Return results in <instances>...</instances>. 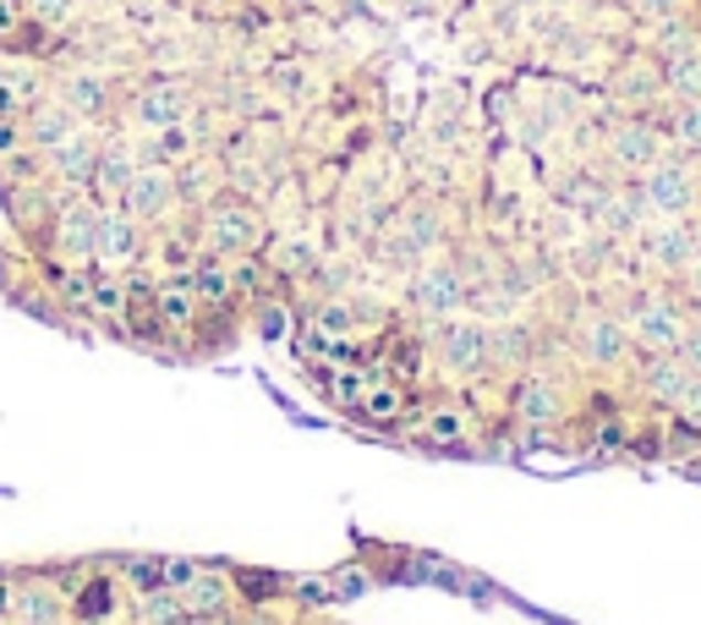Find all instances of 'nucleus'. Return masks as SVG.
<instances>
[{
    "label": "nucleus",
    "instance_id": "obj_1",
    "mask_svg": "<svg viewBox=\"0 0 701 625\" xmlns=\"http://www.w3.org/2000/svg\"><path fill=\"white\" fill-rule=\"evenodd\" d=\"M625 329H630V340H636V346H647L652 357H663V351H675V346L686 340V329H691V324H686V312L675 308L669 297H658V292H652V297L636 308V318H630Z\"/></svg>",
    "mask_w": 701,
    "mask_h": 625
},
{
    "label": "nucleus",
    "instance_id": "obj_2",
    "mask_svg": "<svg viewBox=\"0 0 701 625\" xmlns=\"http://www.w3.org/2000/svg\"><path fill=\"white\" fill-rule=\"evenodd\" d=\"M138 253H142L138 220H132L127 209H105V214L94 220V264H105V269H132Z\"/></svg>",
    "mask_w": 701,
    "mask_h": 625
},
{
    "label": "nucleus",
    "instance_id": "obj_3",
    "mask_svg": "<svg viewBox=\"0 0 701 625\" xmlns=\"http://www.w3.org/2000/svg\"><path fill=\"white\" fill-rule=\"evenodd\" d=\"M641 198H647L658 214L680 220V214L697 203V176H691V165H680V159H663V165H652V170H647V187H641Z\"/></svg>",
    "mask_w": 701,
    "mask_h": 625
},
{
    "label": "nucleus",
    "instance_id": "obj_4",
    "mask_svg": "<svg viewBox=\"0 0 701 625\" xmlns=\"http://www.w3.org/2000/svg\"><path fill=\"white\" fill-rule=\"evenodd\" d=\"M176 203V176L164 170V165H153V170H132V181H127V192H121V209L132 214V220H159L164 209Z\"/></svg>",
    "mask_w": 701,
    "mask_h": 625
},
{
    "label": "nucleus",
    "instance_id": "obj_5",
    "mask_svg": "<svg viewBox=\"0 0 701 625\" xmlns=\"http://www.w3.org/2000/svg\"><path fill=\"white\" fill-rule=\"evenodd\" d=\"M438 357H444L455 373H477V368H488V329L471 324V318H444Z\"/></svg>",
    "mask_w": 701,
    "mask_h": 625
},
{
    "label": "nucleus",
    "instance_id": "obj_6",
    "mask_svg": "<svg viewBox=\"0 0 701 625\" xmlns=\"http://www.w3.org/2000/svg\"><path fill=\"white\" fill-rule=\"evenodd\" d=\"M209 242H214V253H253V247L264 242V225H258L253 209L220 203V209L209 214Z\"/></svg>",
    "mask_w": 701,
    "mask_h": 625
},
{
    "label": "nucleus",
    "instance_id": "obj_7",
    "mask_svg": "<svg viewBox=\"0 0 701 625\" xmlns=\"http://www.w3.org/2000/svg\"><path fill=\"white\" fill-rule=\"evenodd\" d=\"M94 209L88 203H66L61 214H55V258H66L72 269H83V264H94Z\"/></svg>",
    "mask_w": 701,
    "mask_h": 625
},
{
    "label": "nucleus",
    "instance_id": "obj_8",
    "mask_svg": "<svg viewBox=\"0 0 701 625\" xmlns=\"http://www.w3.org/2000/svg\"><path fill=\"white\" fill-rule=\"evenodd\" d=\"M198 292H192V280H159L153 286V324L159 329H170V335H187L192 324H198Z\"/></svg>",
    "mask_w": 701,
    "mask_h": 625
},
{
    "label": "nucleus",
    "instance_id": "obj_9",
    "mask_svg": "<svg viewBox=\"0 0 701 625\" xmlns=\"http://www.w3.org/2000/svg\"><path fill=\"white\" fill-rule=\"evenodd\" d=\"M581 346H586V357L597 362V368H619L625 357H630V329H625V318H608V312H597V318H586V335H581Z\"/></svg>",
    "mask_w": 701,
    "mask_h": 625
},
{
    "label": "nucleus",
    "instance_id": "obj_10",
    "mask_svg": "<svg viewBox=\"0 0 701 625\" xmlns=\"http://www.w3.org/2000/svg\"><path fill=\"white\" fill-rule=\"evenodd\" d=\"M516 417L532 423V428H549V423L560 417V384H554L549 373H527V379L516 384Z\"/></svg>",
    "mask_w": 701,
    "mask_h": 625
},
{
    "label": "nucleus",
    "instance_id": "obj_11",
    "mask_svg": "<svg viewBox=\"0 0 701 625\" xmlns=\"http://www.w3.org/2000/svg\"><path fill=\"white\" fill-rule=\"evenodd\" d=\"M6 615H11V625H61V598L39 582H11Z\"/></svg>",
    "mask_w": 701,
    "mask_h": 625
},
{
    "label": "nucleus",
    "instance_id": "obj_12",
    "mask_svg": "<svg viewBox=\"0 0 701 625\" xmlns=\"http://www.w3.org/2000/svg\"><path fill=\"white\" fill-rule=\"evenodd\" d=\"M357 412H362V417H373L379 428H395V423L406 417V390L373 368V373H368V390H362V401H357Z\"/></svg>",
    "mask_w": 701,
    "mask_h": 625
},
{
    "label": "nucleus",
    "instance_id": "obj_13",
    "mask_svg": "<svg viewBox=\"0 0 701 625\" xmlns=\"http://www.w3.org/2000/svg\"><path fill=\"white\" fill-rule=\"evenodd\" d=\"M176 593H181V610L198 615V621H214V615H225V604H231V582L214 576V571H203V565H198V576L181 582Z\"/></svg>",
    "mask_w": 701,
    "mask_h": 625
},
{
    "label": "nucleus",
    "instance_id": "obj_14",
    "mask_svg": "<svg viewBox=\"0 0 701 625\" xmlns=\"http://www.w3.org/2000/svg\"><path fill=\"white\" fill-rule=\"evenodd\" d=\"M88 312L110 324L127 318V269H105V264L88 269Z\"/></svg>",
    "mask_w": 701,
    "mask_h": 625
},
{
    "label": "nucleus",
    "instance_id": "obj_15",
    "mask_svg": "<svg viewBox=\"0 0 701 625\" xmlns=\"http://www.w3.org/2000/svg\"><path fill=\"white\" fill-rule=\"evenodd\" d=\"M412 297H417L422 312L449 318V312H460V275H455V269H427V275H417Z\"/></svg>",
    "mask_w": 701,
    "mask_h": 625
},
{
    "label": "nucleus",
    "instance_id": "obj_16",
    "mask_svg": "<svg viewBox=\"0 0 701 625\" xmlns=\"http://www.w3.org/2000/svg\"><path fill=\"white\" fill-rule=\"evenodd\" d=\"M691 379H697V373H691V368H686V362H680L675 351L652 357V362H647V373H641L647 395H652V401H663V406H675V401L686 395V384H691Z\"/></svg>",
    "mask_w": 701,
    "mask_h": 625
},
{
    "label": "nucleus",
    "instance_id": "obj_17",
    "mask_svg": "<svg viewBox=\"0 0 701 625\" xmlns=\"http://www.w3.org/2000/svg\"><path fill=\"white\" fill-rule=\"evenodd\" d=\"M647 247H652V258H658L663 269H686V264L697 258V231H691L686 220H669V225H658V231L647 236Z\"/></svg>",
    "mask_w": 701,
    "mask_h": 625
},
{
    "label": "nucleus",
    "instance_id": "obj_18",
    "mask_svg": "<svg viewBox=\"0 0 701 625\" xmlns=\"http://www.w3.org/2000/svg\"><path fill=\"white\" fill-rule=\"evenodd\" d=\"M187 280H192V292H198V303L203 308H231L242 292H236V275L225 269V264H214V258H203V264H192L187 269Z\"/></svg>",
    "mask_w": 701,
    "mask_h": 625
},
{
    "label": "nucleus",
    "instance_id": "obj_19",
    "mask_svg": "<svg viewBox=\"0 0 701 625\" xmlns=\"http://www.w3.org/2000/svg\"><path fill=\"white\" fill-rule=\"evenodd\" d=\"M181 116H187V94H181L176 83H159V88H148V94L138 99V121L142 127H153V133L181 127Z\"/></svg>",
    "mask_w": 701,
    "mask_h": 625
},
{
    "label": "nucleus",
    "instance_id": "obj_20",
    "mask_svg": "<svg viewBox=\"0 0 701 625\" xmlns=\"http://www.w3.org/2000/svg\"><path fill=\"white\" fill-rule=\"evenodd\" d=\"M417 434L433 445V451H460V445H466V412L444 401V406H433V412L422 417Z\"/></svg>",
    "mask_w": 701,
    "mask_h": 625
},
{
    "label": "nucleus",
    "instance_id": "obj_21",
    "mask_svg": "<svg viewBox=\"0 0 701 625\" xmlns=\"http://www.w3.org/2000/svg\"><path fill=\"white\" fill-rule=\"evenodd\" d=\"M72 133H77V116L66 105H39L28 116V144H39V149H61Z\"/></svg>",
    "mask_w": 701,
    "mask_h": 625
},
{
    "label": "nucleus",
    "instance_id": "obj_22",
    "mask_svg": "<svg viewBox=\"0 0 701 625\" xmlns=\"http://www.w3.org/2000/svg\"><path fill=\"white\" fill-rule=\"evenodd\" d=\"M614 159H619V165H652V159H658V138H652V127H647V121L619 127V133H614Z\"/></svg>",
    "mask_w": 701,
    "mask_h": 625
},
{
    "label": "nucleus",
    "instance_id": "obj_23",
    "mask_svg": "<svg viewBox=\"0 0 701 625\" xmlns=\"http://www.w3.org/2000/svg\"><path fill=\"white\" fill-rule=\"evenodd\" d=\"M61 94H66L61 105H66L72 116H94V110L105 105V77H99V72H72Z\"/></svg>",
    "mask_w": 701,
    "mask_h": 625
},
{
    "label": "nucleus",
    "instance_id": "obj_24",
    "mask_svg": "<svg viewBox=\"0 0 701 625\" xmlns=\"http://www.w3.org/2000/svg\"><path fill=\"white\" fill-rule=\"evenodd\" d=\"M132 170H138V159L127 155V149H110V155L94 159V176H88V181H94L99 192L121 198V192H127V181H132Z\"/></svg>",
    "mask_w": 701,
    "mask_h": 625
},
{
    "label": "nucleus",
    "instance_id": "obj_25",
    "mask_svg": "<svg viewBox=\"0 0 701 625\" xmlns=\"http://www.w3.org/2000/svg\"><path fill=\"white\" fill-rule=\"evenodd\" d=\"M55 155V170L61 176H72V181H88L94 176V159H99V149H94V138H83V133H72L61 149H50Z\"/></svg>",
    "mask_w": 701,
    "mask_h": 625
},
{
    "label": "nucleus",
    "instance_id": "obj_26",
    "mask_svg": "<svg viewBox=\"0 0 701 625\" xmlns=\"http://www.w3.org/2000/svg\"><path fill=\"white\" fill-rule=\"evenodd\" d=\"M142 625H187V610H181V593L176 587H148L138 604Z\"/></svg>",
    "mask_w": 701,
    "mask_h": 625
},
{
    "label": "nucleus",
    "instance_id": "obj_27",
    "mask_svg": "<svg viewBox=\"0 0 701 625\" xmlns=\"http://www.w3.org/2000/svg\"><path fill=\"white\" fill-rule=\"evenodd\" d=\"M669 88L680 99H701V50H686L669 61Z\"/></svg>",
    "mask_w": 701,
    "mask_h": 625
},
{
    "label": "nucleus",
    "instance_id": "obj_28",
    "mask_svg": "<svg viewBox=\"0 0 701 625\" xmlns=\"http://www.w3.org/2000/svg\"><path fill=\"white\" fill-rule=\"evenodd\" d=\"M675 138H680V149L701 155V99H686V105H680V116H675Z\"/></svg>",
    "mask_w": 701,
    "mask_h": 625
},
{
    "label": "nucleus",
    "instance_id": "obj_29",
    "mask_svg": "<svg viewBox=\"0 0 701 625\" xmlns=\"http://www.w3.org/2000/svg\"><path fill=\"white\" fill-rule=\"evenodd\" d=\"M192 576H198V560H187V554L159 560V587H181V582H192Z\"/></svg>",
    "mask_w": 701,
    "mask_h": 625
},
{
    "label": "nucleus",
    "instance_id": "obj_30",
    "mask_svg": "<svg viewBox=\"0 0 701 625\" xmlns=\"http://www.w3.org/2000/svg\"><path fill=\"white\" fill-rule=\"evenodd\" d=\"M675 406H680V423H686L691 434H701V379H691V384H686V395H680Z\"/></svg>",
    "mask_w": 701,
    "mask_h": 625
},
{
    "label": "nucleus",
    "instance_id": "obj_31",
    "mask_svg": "<svg viewBox=\"0 0 701 625\" xmlns=\"http://www.w3.org/2000/svg\"><path fill=\"white\" fill-rule=\"evenodd\" d=\"M22 116H0V159H11L17 149H22Z\"/></svg>",
    "mask_w": 701,
    "mask_h": 625
},
{
    "label": "nucleus",
    "instance_id": "obj_32",
    "mask_svg": "<svg viewBox=\"0 0 701 625\" xmlns=\"http://www.w3.org/2000/svg\"><path fill=\"white\" fill-rule=\"evenodd\" d=\"M675 357H680V362H686V368L701 379V329H686V340L675 346Z\"/></svg>",
    "mask_w": 701,
    "mask_h": 625
},
{
    "label": "nucleus",
    "instance_id": "obj_33",
    "mask_svg": "<svg viewBox=\"0 0 701 625\" xmlns=\"http://www.w3.org/2000/svg\"><path fill=\"white\" fill-rule=\"evenodd\" d=\"M28 11H33L39 22H66V11H72V0H28Z\"/></svg>",
    "mask_w": 701,
    "mask_h": 625
},
{
    "label": "nucleus",
    "instance_id": "obj_34",
    "mask_svg": "<svg viewBox=\"0 0 701 625\" xmlns=\"http://www.w3.org/2000/svg\"><path fill=\"white\" fill-rule=\"evenodd\" d=\"M22 28V0H0V39H11Z\"/></svg>",
    "mask_w": 701,
    "mask_h": 625
},
{
    "label": "nucleus",
    "instance_id": "obj_35",
    "mask_svg": "<svg viewBox=\"0 0 701 625\" xmlns=\"http://www.w3.org/2000/svg\"><path fill=\"white\" fill-rule=\"evenodd\" d=\"M636 6H641L647 17H663V22H669V17H680V6H686V0H636Z\"/></svg>",
    "mask_w": 701,
    "mask_h": 625
},
{
    "label": "nucleus",
    "instance_id": "obj_36",
    "mask_svg": "<svg viewBox=\"0 0 701 625\" xmlns=\"http://www.w3.org/2000/svg\"><path fill=\"white\" fill-rule=\"evenodd\" d=\"M686 292H691V297L701 303V247H697V258L686 264Z\"/></svg>",
    "mask_w": 701,
    "mask_h": 625
}]
</instances>
